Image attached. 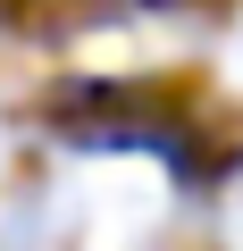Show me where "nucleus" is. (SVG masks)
I'll list each match as a JSON object with an SVG mask.
<instances>
[{
    "label": "nucleus",
    "mask_w": 243,
    "mask_h": 251,
    "mask_svg": "<svg viewBox=\"0 0 243 251\" xmlns=\"http://www.w3.org/2000/svg\"><path fill=\"white\" fill-rule=\"evenodd\" d=\"M226 218H235V234H243V184H235V201H226Z\"/></svg>",
    "instance_id": "nucleus-1"
}]
</instances>
